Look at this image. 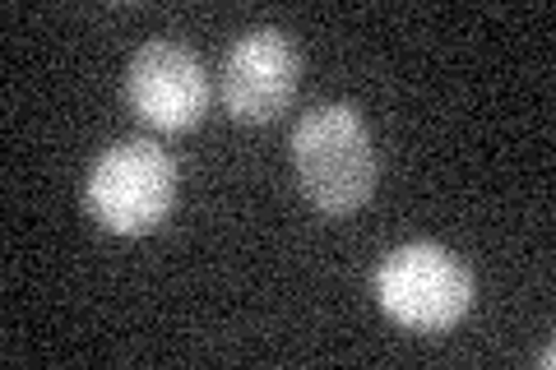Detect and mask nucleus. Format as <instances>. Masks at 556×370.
Listing matches in <instances>:
<instances>
[{"label": "nucleus", "instance_id": "nucleus-2", "mask_svg": "<svg viewBox=\"0 0 556 370\" xmlns=\"http://www.w3.org/2000/svg\"><path fill=\"white\" fill-rule=\"evenodd\" d=\"M84 204L112 237H149L177 204V163L153 139H116L89 167Z\"/></svg>", "mask_w": 556, "mask_h": 370}, {"label": "nucleus", "instance_id": "nucleus-1", "mask_svg": "<svg viewBox=\"0 0 556 370\" xmlns=\"http://www.w3.org/2000/svg\"><path fill=\"white\" fill-rule=\"evenodd\" d=\"M292 171L320 214H353L376 190L371 130L353 102H325L292 130Z\"/></svg>", "mask_w": 556, "mask_h": 370}, {"label": "nucleus", "instance_id": "nucleus-5", "mask_svg": "<svg viewBox=\"0 0 556 370\" xmlns=\"http://www.w3.org/2000/svg\"><path fill=\"white\" fill-rule=\"evenodd\" d=\"M302 79L298 42L283 28H251L223 56V107L247 126H265L288 112Z\"/></svg>", "mask_w": 556, "mask_h": 370}, {"label": "nucleus", "instance_id": "nucleus-3", "mask_svg": "<svg viewBox=\"0 0 556 370\" xmlns=\"http://www.w3.org/2000/svg\"><path fill=\"white\" fill-rule=\"evenodd\" d=\"M376 302L399 329L445 333L473 306V269L437 241H408L376 269Z\"/></svg>", "mask_w": 556, "mask_h": 370}, {"label": "nucleus", "instance_id": "nucleus-4", "mask_svg": "<svg viewBox=\"0 0 556 370\" xmlns=\"http://www.w3.org/2000/svg\"><path fill=\"white\" fill-rule=\"evenodd\" d=\"M126 102L159 135L195 130L208 112L204 61L181 42H167V38L144 42L126 65Z\"/></svg>", "mask_w": 556, "mask_h": 370}]
</instances>
